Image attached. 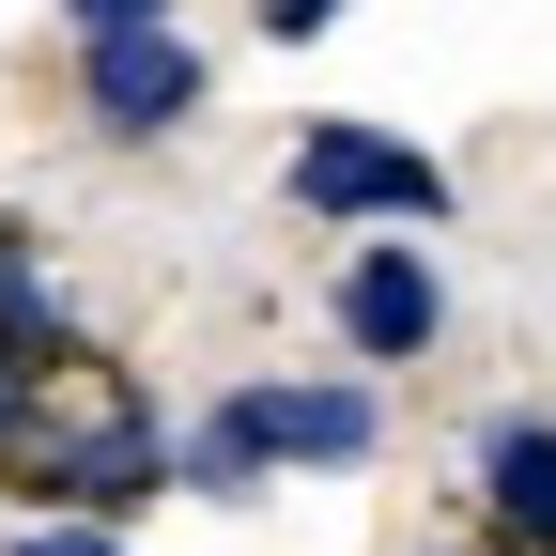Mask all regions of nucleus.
I'll list each match as a JSON object with an SVG mask.
<instances>
[{
	"label": "nucleus",
	"instance_id": "obj_1",
	"mask_svg": "<svg viewBox=\"0 0 556 556\" xmlns=\"http://www.w3.org/2000/svg\"><path fill=\"white\" fill-rule=\"evenodd\" d=\"M294 201L309 217H448V170L371 139V124H309L294 139Z\"/></svg>",
	"mask_w": 556,
	"mask_h": 556
},
{
	"label": "nucleus",
	"instance_id": "obj_2",
	"mask_svg": "<svg viewBox=\"0 0 556 556\" xmlns=\"http://www.w3.org/2000/svg\"><path fill=\"white\" fill-rule=\"evenodd\" d=\"M186 109H201V47H186L170 16H124V31H93V124L155 139V124H186Z\"/></svg>",
	"mask_w": 556,
	"mask_h": 556
},
{
	"label": "nucleus",
	"instance_id": "obj_3",
	"mask_svg": "<svg viewBox=\"0 0 556 556\" xmlns=\"http://www.w3.org/2000/svg\"><path fill=\"white\" fill-rule=\"evenodd\" d=\"M340 325H356V356H433L448 294H433V263H417V248H371L356 278H340Z\"/></svg>",
	"mask_w": 556,
	"mask_h": 556
},
{
	"label": "nucleus",
	"instance_id": "obj_4",
	"mask_svg": "<svg viewBox=\"0 0 556 556\" xmlns=\"http://www.w3.org/2000/svg\"><path fill=\"white\" fill-rule=\"evenodd\" d=\"M479 479H495V510H510L526 541H556V433H541V417H510V433L479 448Z\"/></svg>",
	"mask_w": 556,
	"mask_h": 556
},
{
	"label": "nucleus",
	"instance_id": "obj_5",
	"mask_svg": "<svg viewBox=\"0 0 556 556\" xmlns=\"http://www.w3.org/2000/svg\"><path fill=\"white\" fill-rule=\"evenodd\" d=\"M62 356H16V340H0V464H16V433H31V387H47Z\"/></svg>",
	"mask_w": 556,
	"mask_h": 556
},
{
	"label": "nucleus",
	"instance_id": "obj_6",
	"mask_svg": "<svg viewBox=\"0 0 556 556\" xmlns=\"http://www.w3.org/2000/svg\"><path fill=\"white\" fill-rule=\"evenodd\" d=\"M340 16V0H263V31H325Z\"/></svg>",
	"mask_w": 556,
	"mask_h": 556
},
{
	"label": "nucleus",
	"instance_id": "obj_7",
	"mask_svg": "<svg viewBox=\"0 0 556 556\" xmlns=\"http://www.w3.org/2000/svg\"><path fill=\"white\" fill-rule=\"evenodd\" d=\"M124 16H155V0H78V31H124Z\"/></svg>",
	"mask_w": 556,
	"mask_h": 556
},
{
	"label": "nucleus",
	"instance_id": "obj_8",
	"mask_svg": "<svg viewBox=\"0 0 556 556\" xmlns=\"http://www.w3.org/2000/svg\"><path fill=\"white\" fill-rule=\"evenodd\" d=\"M31 556H109V541H78V526H62V541H31Z\"/></svg>",
	"mask_w": 556,
	"mask_h": 556
}]
</instances>
